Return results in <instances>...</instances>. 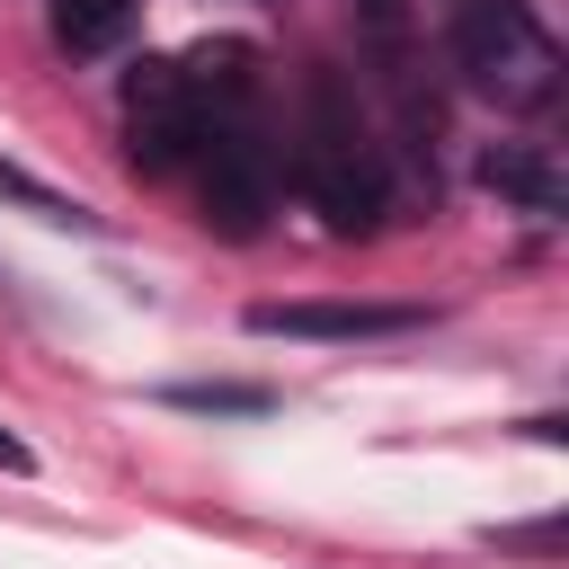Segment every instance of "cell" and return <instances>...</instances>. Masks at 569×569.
<instances>
[{
  "label": "cell",
  "mask_w": 569,
  "mask_h": 569,
  "mask_svg": "<svg viewBox=\"0 0 569 569\" xmlns=\"http://www.w3.org/2000/svg\"><path fill=\"white\" fill-rule=\"evenodd\" d=\"M445 53H453V71H462L489 107H507V116L560 107L569 62H560L551 27H542L525 0H445Z\"/></svg>",
  "instance_id": "obj_2"
},
{
  "label": "cell",
  "mask_w": 569,
  "mask_h": 569,
  "mask_svg": "<svg viewBox=\"0 0 569 569\" xmlns=\"http://www.w3.org/2000/svg\"><path fill=\"white\" fill-rule=\"evenodd\" d=\"M249 329L258 338H338V347H356V338L418 329V311L409 302H249Z\"/></svg>",
  "instance_id": "obj_6"
},
{
  "label": "cell",
  "mask_w": 569,
  "mask_h": 569,
  "mask_svg": "<svg viewBox=\"0 0 569 569\" xmlns=\"http://www.w3.org/2000/svg\"><path fill=\"white\" fill-rule=\"evenodd\" d=\"M0 471H36V453H27V445H18L9 427H0Z\"/></svg>",
  "instance_id": "obj_11"
},
{
  "label": "cell",
  "mask_w": 569,
  "mask_h": 569,
  "mask_svg": "<svg viewBox=\"0 0 569 569\" xmlns=\"http://www.w3.org/2000/svg\"><path fill=\"white\" fill-rule=\"evenodd\" d=\"M196 160H204V222L222 240H258L276 213V142L249 116H222V124H204Z\"/></svg>",
  "instance_id": "obj_4"
},
{
  "label": "cell",
  "mask_w": 569,
  "mask_h": 569,
  "mask_svg": "<svg viewBox=\"0 0 569 569\" xmlns=\"http://www.w3.org/2000/svg\"><path fill=\"white\" fill-rule=\"evenodd\" d=\"M347 18H356V36H365L373 80L391 89L409 142L427 151V133H436V98H427V80H418V18H409V0H347Z\"/></svg>",
  "instance_id": "obj_5"
},
{
  "label": "cell",
  "mask_w": 569,
  "mask_h": 569,
  "mask_svg": "<svg viewBox=\"0 0 569 569\" xmlns=\"http://www.w3.org/2000/svg\"><path fill=\"white\" fill-rule=\"evenodd\" d=\"M480 187H489L498 204L533 213V222H560V213H569V178H560V160H551L542 142H498V151H480Z\"/></svg>",
  "instance_id": "obj_7"
},
{
  "label": "cell",
  "mask_w": 569,
  "mask_h": 569,
  "mask_svg": "<svg viewBox=\"0 0 569 569\" xmlns=\"http://www.w3.org/2000/svg\"><path fill=\"white\" fill-rule=\"evenodd\" d=\"M0 196H18L27 213H44V222H71V231H98V213L80 204V196H53L44 178H27L18 160H0Z\"/></svg>",
  "instance_id": "obj_10"
},
{
  "label": "cell",
  "mask_w": 569,
  "mask_h": 569,
  "mask_svg": "<svg viewBox=\"0 0 569 569\" xmlns=\"http://www.w3.org/2000/svg\"><path fill=\"white\" fill-rule=\"evenodd\" d=\"M124 151H133V169H151V178L204 151V107H196L178 53H142V62L124 71Z\"/></svg>",
  "instance_id": "obj_3"
},
{
  "label": "cell",
  "mask_w": 569,
  "mask_h": 569,
  "mask_svg": "<svg viewBox=\"0 0 569 569\" xmlns=\"http://www.w3.org/2000/svg\"><path fill=\"white\" fill-rule=\"evenodd\" d=\"M133 18H142V0H53V44L98 62V53H116L133 36Z\"/></svg>",
  "instance_id": "obj_8"
},
{
  "label": "cell",
  "mask_w": 569,
  "mask_h": 569,
  "mask_svg": "<svg viewBox=\"0 0 569 569\" xmlns=\"http://www.w3.org/2000/svg\"><path fill=\"white\" fill-rule=\"evenodd\" d=\"M293 178H302V196H311V213L329 231H373L391 213V169H382V151H373V133H365L338 71H311V89H302Z\"/></svg>",
  "instance_id": "obj_1"
},
{
  "label": "cell",
  "mask_w": 569,
  "mask_h": 569,
  "mask_svg": "<svg viewBox=\"0 0 569 569\" xmlns=\"http://www.w3.org/2000/svg\"><path fill=\"white\" fill-rule=\"evenodd\" d=\"M160 400H169V409H196V418H267V409H276L267 382H169Z\"/></svg>",
  "instance_id": "obj_9"
}]
</instances>
